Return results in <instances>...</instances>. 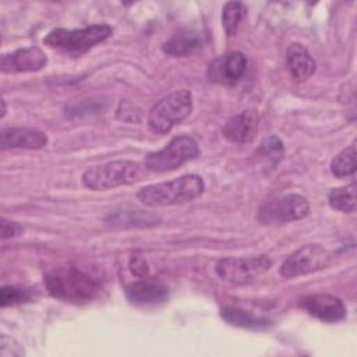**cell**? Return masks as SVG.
Masks as SVG:
<instances>
[{"mask_svg": "<svg viewBox=\"0 0 357 357\" xmlns=\"http://www.w3.org/2000/svg\"><path fill=\"white\" fill-rule=\"evenodd\" d=\"M205 190V183L198 174H184L170 181L142 187L137 199L146 206L159 208L190 202L198 198Z\"/></svg>", "mask_w": 357, "mask_h": 357, "instance_id": "cell-1", "label": "cell"}, {"mask_svg": "<svg viewBox=\"0 0 357 357\" xmlns=\"http://www.w3.org/2000/svg\"><path fill=\"white\" fill-rule=\"evenodd\" d=\"M45 284L50 296L71 303L91 301L99 291L96 279L75 266L56 268L47 272Z\"/></svg>", "mask_w": 357, "mask_h": 357, "instance_id": "cell-2", "label": "cell"}, {"mask_svg": "<svg viewBox=\"0 0 357 357\" xmlns=\"http://www.w3.org/2000/svg\"><path fill=\"white\" fill-rule=\"evenodd\" d=\"M144 167L134 160H113L88 167L82 173V184L93 191H103L120 185H130L141 180Z\"/></svg>", "mask_w": 357, "mask_h": 357, "instance_id": "cell-3", "label": "cell"}, {"mask_svg": "<svg viewBox=\"0 0 357 357\" xmlns=\"http://www.w3.org/2000/svg\"><path fill=\"white\" fill-rule=\"evenodd\" d=\"M112 33L113 28L107 24H95L79 29L56 28L43 38V43L70 54H82L110 38Z\"/></svg>", "mask_w": 357, "mask_h": 357, "instance_id": "cell-4", "label": "cell"}, {"mask_svg": "<svg viewBox=\"0 0 357 357\" xmlns=\"http://www.w3.org/2000/svg\"><path fill=\"white\" fill-rule=\"evenodd\" d=\"M192 112V95L188 89H178L156 102L148 113V127L152 132L165 135Z\"/></svg>", "mask_w": 357, "mask_h": 357, "instance_id": "cell-5", "label": "cell"}, {"mask_svg": "<svg viewBox=\"0 0 357 357\" xmlns=\"http://www.w3.org/2000/svg\"><path fill=\"white\" fill-rule=\"evenodd\" d=\"M198 155L199 148L192 137L177 135L162 149L148 153L145 156L144 166L151 172H172Z\"/></svg>", "mask_w": 357, "mask_h": 357, "instance_id": "cell-6", "label": "cell"}, {"mask_svg": "<svg viewBox=\"0 0 357 357\" xmlns=\"http://www.w3.org/2000/svg\"><path fill=\"white\" fill-rule=\"evenodd\" d=\"M272 266L266 255L257 257H229L216 262L215 272L218 276L233 284H247L264 275Z\"/></svg>", "mask_w": 357, "mask_h": 357, "instance_id": "cell-7", "label": "cell"}, {"mask_svg": "<svg viewBox=\"0 0 357 357\" xmlns=\"http://www.w3.org/2000/svg\"><path fill=\"white\" fill-rule=\"evenodd\" d=\"M310 213V204L300 194H286L265 201L259 211L258 219L264 225H284L304 219Z\"/></svg>", "mask_w": 357, "mask_h": 357, "instance_id": "cell-8", "label": "cell"}, {"mask_svg": "<svg viewBox=\"0 0 357 357\" xmlns=\"http://www.w3.org/2000/svg\"><path fill=\"white\" fill-rule=\"evenodd\" d=\"M329 252L321 244H307L291 252L280 266V275L296 278L319 271L329 262Z\"/></svg>", "mask_w": 357, "mask_h": 357, "instance_id": "cell-9", "label": "cell"}, {"mask_svg": "<svg viewBox=\"0 0 357 357\" xmlns=\"http://www.w3.org/2000/svg\"><path fill=\"white\" fill-rule=\"evenodd\" d=\"M247 70V57L241 52H229L212 60L206 70V77L216 84H234Z\"/></svg>", "mask_w": 357, "mask_h": 357, "instance_id": "cell-10", "label": "cell"}, {"mask_svg": "<svg viewBox=\"0 0 357 357\" xmlns=\"http://www.w3.org/2000/svg\"><path fill=\"white\" fill-rule=\"evenodd\" d=\"M46 63V54L39 47L31 46L3 54L0 59V70L3 74L32 73L43 68Z\"/></svg>", "mask_w": 357, "mask_h": 357, "instance_id": "cell-11", "label": "cell"}, {"mask_svg": "<svg viewBox=\"0 0 357 357\" xmlns=\"http://www.w3.org/2000/svg\"><path fill=\"white\" fill-rule=\"evenodd\" d=\"M126 298L132 305H159L169 298V287L155 279H141L127 286Z\"/></svg>", "mask_w": 357, "mask_h": 357, "instance_id": "cell-12", "label": "cell"}, {"mask_svg": "<svg viewBox=\"0 0 357 357\" xmlns=\"http://www.w3.org/2000/svg\"><path fill=\"white\" fill-rule=\"evenodd\" d=\"M301 307L324 322H339L346 317L343 301L332 294H311L301 298Z\"/></svg>", "mask_w": 357, "mask_h": 357, "instance_id": "cell-13", "label": "cell"}, {"mask_svg": "<svg viewBox=\"0 0 357 357\" xmlns=\"http://www.w3.org/2000/svg\"><path fill=\"white\" fill-rule=\"evenodd\" d=\"M1 148L40 149L47 144V135L43 131L28 127H7L0 132Z\"/></svg>", "mask_w": 357, "mask_h": 357, "instance_id": "cell-14", "label": "cell"}, {"mask_svg": "<svg viewBox=\"0 0 357 357\" xmlns=\"http://www.w3.org/2000/svg\"><path fill=\"white\" fill-rule=\"evenodd\" d=\"M257 127V116L251 110H243L225 123L222 134L233 144H245L254 138Z\"/></svg>", "mask_w": 357, "mask_h": 357, "instance_id": "cell-15", "label": "cell"}, {"mask_svg": "<svg viewBox=\"0 0 357 357\" xmlns=\"http://www.w3.org/2000/svg\"><path fill=\"white\" fill-rule=\"evenodd\" d=\"M204 46V35L195 29H178L162 46L163 52L173 57H185L197 53Z\"/></svg>", "mask_w": 357, "mask_h": 357, "instance_id": "cell-16", "label": "cell"}, {"mask_svg": "<svg viewBox=\"0 0 357 357\" xmlns=\"http://www.w3.org/2000/svg\"><path fill=\"white\" fill-rule=\"evenodd\" d=\"M286 60L291 75L297 81H305L315 73V60L311 57L308 50L300 43H293L287 47Z\"/></svg>", "mask_w": 357, "mask_h": 357, "instance_id": "cell-17", "label": "cell"}, {"mask_svg": "<svg viewBox=\"0 0 357 357\" xmlns=\"http://www.w3.org/2000/svg\"><path fill=\"white\" fill-rule=\"evenodd\" d=\"M220 317L227 324L238 328H245V329L259 331V329H266L271 325V322L266 318L257 317L250 311H245L237 307H223L220 310Z\"/></svg>", "mask_w": 357, "mask_h": 357, "instance_id": "cell-18", "label": "cell"}, {"mask_svg": "<svg viewBox=\"0 0 357 357\" xmlns=\"http://www.w3.org/2000/svg\"><path fill=\"white\" fill-rule=\"evenodd\" d=\"M257 159L264 165V167L278 166L284 156V145L282 139L276 135H269L264 138L255 151Z\"/></svg>", "mask_w": 357, "mask_h": 357, "instance_id": "cell-19", "label": "cell"}, {"mask_svg": "<svg viewBox=\"0 0 357 357\" xmlns=\"http://www.w3.org/2000/svg\"><path fill=\"white\" fill-rule=\"evenodd\" d=\"M328 202L332 209L340 212H353L356 209V184L337 187L329 191Z\"/></svg>", "mask_w": 357, "mask_h": 357, "instance_id": "cell-20", "label": "cell"}, {"mask_svg": "<svg viewBox=\"0 0 357 357\" xmlns=\"http://www.w3.org/2000/svg\"><path fill=\"white\" fill-rule=\"evenodd\" d=\"M331 172L333 176L342 178L351 176L356 172V146L354 142L339 152L331 162Z\"/></svg>", "mask_w": 357, "mask_h": 357, "instance_id": "cell-21", "label": "cell"}, {"mask_svg": "<svg viewBox=\"0 0 357 357\" xmlns=\"http://www.w3.org/2000/svg\"><path fill=\"white\" fill-rule=\"evenodd\" d=\"M245 7L241 1H229L222 8V25L227 36H231L237 32V28L244 17Z\"/></svg>", "mask_w": 357, "mask_h": 357, "instance_id": "cell-22", "label": "cell"}, {"mask_svg": "<svg viewBox=\"0 0 357 357\" xmlns=\"http://www.w3.org/2000/svg\"><path fill=\"white\" fill-rule=\"evenodd\" d=\"M32 298V294L26 289L15 287V286H3L0 290V305L8 307L20 303H26Z\"/></svg>", "mask_w": 357, "mask_h": 357, "instance_id": "cell-23", "label": "cell"}, {"mask_svg": "<svg viewBox=\"0 0 357 357\" xmlns=\"http://www.w3.org/2000/svg\"><path fill=\"white\" fill-rule=\"evenodd\" d=\"M0 354H1V357L24 356V350L13 337H8L6 333H1V336H0Z\"/></svg>", "mask_w": 357, "mask_h": 357, "instance_id": "cell-24", "label": "cell"}, {"mask_svg": "<svg viewBox=\"0 0 357 357\" xmlns=\"http://www.w3.org/2000/svg\"><path fill=\"white\" fill-rule=\"evenodd\" d=\"M130 269L131 272L138 276V278H145L149 272L148 268V262L145 261V258L142 255H139L138 252H134L131 259H130Z\"/></svg>", "mask_w": 357, "mask_h": 357, "instance_id": "cell-25", "label": "cell"}, {"mask_svg": "<svg viewBox=\"0 0 357 357\" xmlns=\"http://www.w3.org/2000/svg\"><path fill=\"white\" fill-rule=\"evenodd\" d=\"M22 231V227L17 223V222H11L7 219H1V238H10L14 237L17 234H20Z\"/></svg>", "mask_w": 357, "mask_h": 357, "instance_id": "cell-26", "label": "cell"}, {"mask_svg": "<svg viewBox=\"0 0 357 357\" xmlns=\"http://www.w3.org/2000/svg\"><path fill=\"white\" fill-rule=\"evenodd\" d=\"M1 105H3V112H1V117H4V116H6V102H4V99H1Z\"/></svg>", "mask_w": 357, "mask_h": 357, "instance_id": "cell-27", "label": "cell"}]
</instances>
